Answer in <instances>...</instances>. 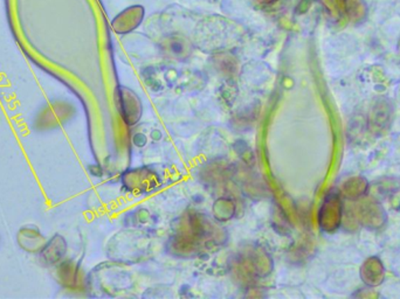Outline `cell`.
I'll return each instance as SVG.
<instances>
[{
  "instance_id": "obj_1",
  "label": "cell",
  "mask_w": 400,
  "mask_h": 299,
  "mask_svg": "<svg viewBox=\"0 0 400 299\" xmlns=\"http://www.w3.org/2000/svg\"><path fill=\"white\" fill-rule=\"evenodd\" d=\"M393 107L385 98H378L371 105L367 115V131L372 136H383L390 129L392 120Z\"/></svg>"
},
{
  "instance_id": "obj_6",
  "label": "cell",
  "mask_w": 400,
  "mask_h": 299,
  "mask_svg": "<svg viewBox=\"0 0 400 299\" xmlns=\"http://www.w3.org/2000/svg\"><path fill=\"white\" fill-rule=\"evenodd\" d=\"M398 96H399V100H400V87H399V93H398Z\"/></svg>"
},
{
  "instance_id": "obj_4",
  "label": "cell",
  "mask_w": 400,
  "mask_h": 299,
  "mask_svg": "<svg viewBox=\"0 0 400 299\" xmlns=\"http://www.w3.org/2000/svg\"><path fill=\"white\" fill-rule=\"evenodd\" d=\"M360 277L364 283L369 287H378L382 284L385 273H384V266L381 260L377 257L367 258L360 269Z\"/></svg>"
},
{
  "instance_id": "obj_2",
  "label": "cell",
  "mask_w": 400,
  "mask_h": 299,
  "mask_svg": "<svg viewBox=\"0 0 400 299\" xmlns=\"http://www.w3.org/2000/svg\"><path fill=\"white\" fill-rule=\"evenodd\" d=\"M356 217L360 224L371 229L381 228L386 220L385 210L374 200L359 202L356 208Z\"/></svg>"
},
{
  "instance_id": "obj_7",
  "label": "cell",
  "mask_w": 400,
  "mask_h": 299,
  "mask_svg": "<svg viewBox=\"0 0 400 299\" xmlns=\"http://www.w3.org/2000/svg\"><path fill=\"white\" fill-rule=\"evenodd\" d=\"M399 53H400V42H399Z\"/></svg>"
},
{
  "instance_id": "obj_3",
  "label": "cell",
  "mask_w": 400,
  "mask_h": 299,
  "mask_svg": "<svg viewBox=\"0 0 400 299\" xmlns=\"http://www.w3.org/2000/svg\"><path fill=\"white\" fill-rule=\"evenodd\" d=\"M343 215V205L337 194L330 195L327 199L321 214V224L326 230H335L340 226Z\"/></svg>"
},
{
  "instance_id": "obj_5",
  "label": "cell",
  "mask_w": 400,
  "mask_h": 299,
  "mask_svg": "<svg viewBox=\"0 0 400 299\" xmlns=\"http://www.w3.org/2000/svg\"><path fill=\"white\" fill-rule=\"evenodd\" d=\"M367 188H369V185H367V179H364L363 176H352L343 185L342 193L345 198L357 200L365 195Z\"/></svg>"
}]
</instances>
